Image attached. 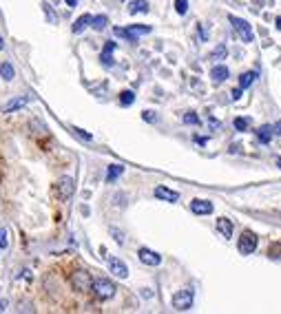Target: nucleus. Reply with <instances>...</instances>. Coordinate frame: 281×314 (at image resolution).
<instances>
[{
    "instance_id": "obj_1",
    "label": "nucleus",
    "mask_w": 281,
    "mask_h": 314,
    "mask_svg": "<svg viewBox=\"0 0 281 314\" xmlns=\"http://www.w3.org/2000/svg\"><path fill=\"white\" fill-rule=\"evenodd\" d=\"M193 301H195V292L190 288H184V290H179V292H175L173 294V307L175 310H179V312H186V310H190L193 307Z\"/></svg>"
},
{
    "instance_id": "obj_2",
    "label": "nucleus",
    "mask_w": 281,
    "mask_h": 314,
    "mask_svg": "<svg viewBox=\"0 0 281 314\" xmlns=\"http://www.w3.org/2000/svg\"><path fill=\"white\" fill-rule=\"evenodd\" d=\"M91 290L95 292V296H98L100 301H106V299H111V296L115 294V283L113 281H109V279H95L93 285H91Z\"/></svg>"
},
{
    "instance_id": "obj_3",
    "label": "nucleus",
    "mask_w": 281,
    "mask_h": 314,
    "mask_svg": "<svg viewBox=\"0 0 281 314\" xmlns=\"http://www.w3.org/2000/svg\"><path fill=\"white\" fill-rule=\"evenodd\" d=\"M91 285H93V279L87 270H76L71 274V288L76 290V292H89Z\"/></svg>"
},
{
    "instance_id": "obj_4",
    "label": "nucleus",
    "mask_w": 281,
    "mask_h": 314,
    "mask_svg": "<svg viewBox=\"0 0 281 314\" xmlns=\"http://www.w3.org/2000/svg\"><path fill=\"white\" fill-rule=\"evenodd\" d=\"M257 246H259V237H257L255 232H250V230L241 232V237L237 241V248L241 255H252V252L257 250Z\"/></svg>"
},
{
    "instance_id": "obj_5",
    "label": "nucleus",
    "mask_w": 281,
    "mask_h": 314,
    "mask_svg": "<svg viewBox=\"0 0 281 314\" xmlns=\"http://www.w3.org/2000/svg\"><path fill=\"white\" fill-rule=\"evenodd\" d=\"M230 25H233V29L239 33V38L244 42H252V38H255V33H252V27L246 22L244 18H237V16H228Z\"/></svg>"
},
{
    "instance_id": "obj_6",
    "label": "nucleus",
    "mask_w": 281,
    "mask_h": 314,
    "mask_svg": "<svg viewBox=\"0 0 281 314\" xmlns=\"http://www.w3.org/2000/svg\"><path fill=\"white\" fill-rule=\"evenodd\" d=\"M73 188H76V184H73L71 177H60L58 184H55V195H58V199L66 201L73 195Z\"/></svg>"
},
{
    "instance_id": "obj_7",
    "label": "nucleus",
    "mask_w": 281,
    "mask_h": 314,
    "mask_svg": "<svg viewBox=\"0 0 281 314\" xmlns=\"http://www.w3.org/2000/svg\"><path fill=\"white\" fill-rule=\"evenodd\" d=\"M137 257L144 266H160L162 263V255H157L155 250H149V248H139L137 250Z\"/></svg>"
},
{
    "instance_id": "obj_8",
    "label": "nucleus",
    "mask_w": 281,
    "mask_h": 314,
    "mask_svg": "<svg viewBox=\"0 0 281 314\" xmlns=\"http://www.w3.org/2000/svg\"><path fill=\"white\" fill-rule=\"evenodd\" d=\"M109 270H111V274H113V277H117V279H126V277H128L126 263L120 261L117 257H111V259H109Z\"/></svg>"
},
{
    "instance_id": "obj_9",
    "label": "nucleus",
    "mask_w": 281,
    "mask_h": 314,
    "mask_svg": "<svg viewBox=\"0 0 281 314\" xmlns=\"http://www.w3.org/2000/svg\"><path fill=\"white\" fill-rule=\"evenodd\" d=\"M190 210L195 212V215H210L213 210V201H208V199H193L190 201Z\"/></svg>"
},
{
    "instance_id": "obj_10",
    "label": "nucleus",
    "mask_w": 281,
    "mask_h": 314,
    "mask_svg": "<svg viewBox=\"0 0 281 314\" xmlns=\"http://www.w3.org/2000/svg\"><path fill=\"white\" fill-rule=\"evenodd\" d=\"M153 195L157 199H162V201H168V204H175V201L179 199V193H175V190H171L166 186H157L153 190Z\"/></svg>"
},
{
    "instance_id": "obj_11",
    "label": "nucleus",
    "mask_w": 281,
    "mask_h": 314,
    "mask_svg": "<svg viewBox=\"0 0 281 314\" xmlns=\"http://www.w3.org/2000/svg\"><path fill=\"white\" fill-rule=\"evenodd\" d=\"M27 104H29V98H27V95H20V98L9 100V102L3 106V113H14V111H18V109H22V106H27Z\"/></svg>"
},
{
    "instance_id": "obj_12",
    "label": "nucleus",
    "mask_w": 281,
    "mask_h": 314,
    "mask_svg": "<svg viewBox=\"0 0 281 314\" xmlns=\"http://www.w3.org/2000/svg\"><path fill=\"white\" fill-rule=\"evenodd\" d=\"M113 51H115V42L109 40V42L104 44L102 53H100V60H102L104 66H113Z\"/></svg>"
},
{
    "instance_id": "obj_13",
    "label": "nucleus",
    "mask_w": 281,
    "mask_h": 314,
    "mask_svg": "<svg viewBox=\"0 0 281 314\" xmlns=\"http://www.w3.org/2000/svg\"><path fill=\"white\" fill-rule=\"evenodd\" d=\"M228 75H230V71H228V66H224V64L213 66V71H210V77H213V82L215 84H222Z\"/></svg>"
},
{
    "instance_id": "obj_14",
    "label": "nucleus",
    "mask_w": 281,
    "mask_h": 314,
    "mask_svg": "<svg viewBox=\"0 0 281 314\" xmlns=\"http://www.w3.org/2000/svg\"><path fill=\"white\" fill-rule=\"evenodd\" d=\"M217 230L222 232V237L230 239V237H233V221L226 219V217H219V219H217Z\"/></svg>"
},
{
    "instance_id": "obj_15",
    "label": "nucleus",
    "mask_w": 281,
    "mask_h": 314,
    "mask_svg": "<svg viewBox=\"0 0 281 314\" xmlns=\"http://www.w3.org/2000/svg\"><path fill=\"white\" fill-rule=\"evenodd\" d=\"M272 135H274V126H270V124H263L259 131H257V137H259L261 144H268L272 139Z\"/></svg>"
},
{
    "instance_id": "obj_16",
    "label": "nucleus",
    "mask_w": 281,
    "mask_h": 314,
    "mask_svg": "<svg viewBox=\"0 0 281 314\" xmlns=\"http://www.w3.org/2000/svg\"><path fill=\"white\" fill-rule=\"evenodd\" d=\"M149 11V3L146 0H131V5H128V14H146Z\"/></svg>"
},
{
    "instance_id": "obj_17",
    "label": "nucleus",
    "mask_w": 281,
    "mask_h": 314,
    "mask_svg": "<svg viewBox=\"0 0 281 314\" xmlns=\"http://www.w3.org/2000/svg\"><path fill=\"white\" fill-rule=\"evenodd\" d=\"M122 173H124V166H122V164H111V166H109V171H106V182L113 184L115 179L122 175Z\"/></svg>"
},
{
    "instance_id": "obj_18",
    "label": "nucleus",
    "mask_w": 281,
    "mask_h": 314,
    "mask_svg": "<svg viewBox=\"0 0 281 314\" xmlns=\"http://www.w3.org/2000/svg\"><path fill=\"white\" fill-rule=\"evenodd\" d=\"M14 75H16L14 64H11V62H3V64H0V77H3L5 82H11V80H14Z\"/></svg>"
},
{
    "instance_id": "obj_19",
    "label": "nucleus",
    "mask_w": 281,
    "mask_h": 314,
    "mask_svg": "<svg viewBox=\"0 0 281 314\" xmlns=\"http://www.w3.org/2000/svg\"><path fill=\"white\" fill-rule=\"evenodd\" d=\"M91 25V16L89 14H84V16H80V18L76 20V25H73V33H82L87 27Z\"/></svg>"
},
{
    "instance_id": "obj_20",
    "label": "nucleus",
    "mask_w": 281,
    "mask_h": 314,
    "mask_svg": "<svg viewBox=\"0 0 281 314\" xmlns=\"http://www.w3.org/2000/svg\"><path fill=\"white\" fill-rule=\"evenodd\" d=\"M106 25H109V18H106V16H91V25L89 27H93L95 31H104Z\"/></svg>"
},
{
    "instance_id": "obj_21",
    "label": "nucleus",
    "mask_w": 281,
    "mask_h": 314,
    "mask_svg": "<svg viewBox=\"0 0 281 314\" xmlns=\"http://www.w3.org/2000/svg\"><path fill=\"white\" fill-rule=\"evenodd\" d=\"M255 77H257L255 71H246V73H241L239 75V89H248L250 84L255 82Z\"/></svg>"
},
{
    "instance_id": "obj_22",
    "label": "nucleus",
    "mask_w": 281,
    "mask_h": 314,
    "mask_svg": "<svg viewBox=\"0 0 281 314\" xmlns=\"http://www.w3.org/2000/svg\"><path fill=\"white\" fill-rule=\"evenodd\" d=\"M268 259H274V261H281V244H270L268 246Z\"/></svg>"
},
{
    "instance_id": "obj_23",
    "label": "nucleus",
    "mask_w": 281,
    "mask_h": 314,
    "mask_svg": "<svg viewBox=\"0 0 281 314\" xmlns=\"http://www.w3.org/2000/svg\"><path fill=\"white\" fill-rule=\"evenodd\" d=\"M128 33L139 38V36H144V33H151V27L149 25H133V27H128Z\"/></svg>"
},
{
    "instance_id": "obj_24",
    "label": "nucleus",
    "mask_w": 281,
    "mask_h": 314,
    "mask_svg": "<svg viewBox=\"0 0 281 314\" xmlns=\"http://www.w3.org/2000/svg\"><path fill=\"white\" fill-rule=\"evenodd\" d=\"M250 124H252L250 117H235V128L237 131H248Z\"/></svg>"
},
{
    "instance_id": "obj_25",
    "label": "nucleus",
    "mask_w": 281,
    "mask_h": 314,
    "mask_svg": "<svg viewBox=\"0 0 281 314\" xmlns=\"http://www.w3.org/2000/svg\"><path fill=\"white\" fill-rule=\"evenodd\" d=\"M133 102H135V93L133 91H122L120 93V104L122 106H131Z\"/></svg>"
},
{
    "instance_id": "obj_26",
    "label": "nucleus",
    "mask_w": 281,
    "mask_h": 314,
    "mask_svg": "<svg viewBox=\"0 0 281 314\" xmlns=\"http://www.w3.org/2000/svg\"><path fill=\"white\" fill-rule=\"evenodd\" d=\"M115 36L117 38H124V40H128V42H137V38L135 36H131V33H128V29H122V27H115Z\"/></svg>"
},
{
    "instance_id": "obj_27",
    "label": "nucleus",
    "mask_w": 281,
    "mask_h": 314,
    "mask_svg": "<svg viewBox=\"0 0 281 314\" xmlns=\"http://www.w3.org/2000/svg\"><path fill=\"white\" fill-rule=\"evenodd\" d=\"M175 11L179 16H184L188 11V0H175Z\"/></svg>"
},
{
    "instance_id": "obj_28",
    "label": "nucleus",
    "mask_w": 281,
    "mask_h": 314,
    "mask_svg": "<svg viewBox=\"0 0 281 314\" xmlns=\"http://www.w3.org/2000/svg\"><path fill=\"white\" fill-rule=\"evenodd\" d=\"M184 124H199V117L195 113H186L184 115Z\"/></svg>"
},
{
    "instance_id": "obj_29",
    "label": "nucleus",
    "mask_w": 281,
    "mask_h": 314,
    "mask_svg": "<svg viewBox=\"0 0 281 314\" xmlns=\"http://www.w3.org/2000/svg\"><path fill=\"white\" fill-rule=\"evenodd\" d=\"M42 7H44V14H47V18H49V20H51V22H55V20H58V18H55V14H53V11H51V7H49V5H47V3H44V5H42Z\"/></svg>"
},
{
    "instance_id": "obj_30",
    "label": "nucleus",
    "mask_w": 281,
    "mask_h": 314,
    "mask_svg": "<svg viewBox=\"0 0 281 314\" xmlns=\"http://www.w3.org/2000/svg\"><path fill=\"white\" fill-rule=\"evenodd\" d=\"M142 117H144L146 122H157V115L153 113V111H144V113H142Z\"/></svg>"
},
{
    "instance_id": "obj_31",
    "label": "nucleus",
    "mask_w": 281,
    "mask_h": 314,
    "mask_svg": "<svg viewBox=\"0 0 281 314\" xmlns=\"http://www.w3.org/2000/svg\"><path fill=\"white\" fill-rule=\"evenodd\" d=\"M0 248H3V250L7 248V232H5L3 228H0Z\"/></svg>"
},
{
    "instance_id": "obj_32",
    "label": "nucleus",
    "mask_w": 281,
    "mask_h": 314,
    "mask_svg": "<svg viewBox=\"0 0 281 314\" xmlns=\"http://www.w3.org/2000/svg\"><path fill=\"white\" fill-rule=\"evenodd\" d=\"M73 131H76V133H78V135H80L82 139H87V142H91V139H93L91 135H89V133H84V131H82V128H73Z\"/></svg>"
},
{
    "instance_id": "obj_33",
    "label": "nucleus",
    "mask_w": 281,
    "mask_h": 314,
    "mask_svg": "<svg viewBox=\"0 0 281 314\" xmlns=\"http://www.w3.org/2000/svg\"><path fill=\"white\" fill-rule=\"evenodd\" d=\"M224 55H226V47H224V44H222V47H219V49H217V51H215V53H213V58H215V60H217V58H224Z\"/></svg>"
},
{
    "instance_id": "obj_34",
    "label": "nucleus",
    "mask_w": 281,
    "mask_h": 314,
    "mask_svg": "<svg viewBox=\"0 0 281 314\" xmlns=\"http://www.w3.org/2000/svg\"><path fill=\"white\" fill-rule=\"evenodd\" d=\"M111 232L115 234V241H117V244H122V241H124V237H122V232H117L115 228H113V230H111Z\"/></svg>"
},
{
    "instance_id": "obj_35",
    "label": "nucleus",
    "mask_w": 281,
    "mask_h": 314,
    "mask_svg": "<svg viewBox=\"0 0 281 314\" xmlns=\"http://www.w3.org/2000/svg\"><path fill=\"white\" fill-rule=\"evenodd\" d=\"M241 98V89H233V100H239Z\"/></svg>"
},
{
    "instance_id": "obj_36",
    "label": "nucleus",
    "mask_w": 281,
    "mask_h": 314,
    "mask_svg": "<svg viewBox=\"0 0 281 314\" xmlns=\"http://www.w3.org/2000/svg\"><path fill=\"white\" fill-rule=\"evenodd\" d=\"M195 142H197V144H206V142H208V137H199V135H195Z\"/></svg>"
},
{
    "instance_id": "obj_37",
    "label": "nucleus",
    "mask_w": 281,
    "mask_h": 314,
    "mask_svg": "<svg viewBox=\"0 0 281 314\" xmlns=\"http://www.w3.org/2000/svg\"><path fill=\"white\" fill-rule=\"evenodd\" d=\"M219 126H222V124H219L217 120H210V128H219Z\"/></svg>"
},
{
    "instance_id": "obj_38",
    "label": "nucleus",
    "mask_w": 281,
    "mask_h": 314,
    "mask_svg": "<svg viewBox=\"0 0 281 314\" xmlns=\"http://www.w3.org/2000/svg\"><path fill=\"white\" fill-rule=\"evenodd\" d=\"M64 3L69 5V7H76V5H78V0H64Z\"/></svg>"
},
{
    "instance_id": "obj_39",
    "label": "nucleus",
    "mask_w": 281,
    "mask_h": 314,
    "mask_svg": "<svg viewBox=\"0 0 281 314\" xmlns=\"http://www.w3.org/2000/svg\"><path fill=\"white\" fill-rule=\"evenodd\" d=\"M277 29L281 31V16H279V18H277Z\"/></svg>"
},
{
    "instance_id": "obj_40",
    "label": "nucleus",
    "mask_w": 281,
    "mask_h": 314,
    "mask_svg": "<svg viewBox=\"0 0 281 314\" xmlns=\"http://www.w3.org/2000/svg\"><path fill=\"white\" fill-rule=\"evenodd\" d=\"M3 47H5V42H3V36H0V51H3Z\"/></svg>"
},
{
    "instance_id": "obj_41",
    "label": "nucleus",
    "mask_w": 281,
    "mask_h": 314,
    "mask_svg": "<svg viewBox=\"0 0 281 314\" xmlns=\"http://www.w3.org/2000/svg\"><path fill=\"white\" fill-rule=\"evenodd\" d=\"M277 166H279V168H281V157H279V160H277Z\"/></svg>"
},
{
    "instance_id": "obj_42",
    "label": "nucleus",
    "mask_w": 281,
    "mask_h": 314,
    "mask_svg": "<svg viewBox=\"0 0 281 314\" xmlns=\"http://www.w3.org/2000/svg\"><path fill=\"white\" fill-rule=\"evenodd\" d=\"M277 128H279V131H277V133H281V126H277Z\"/></svg>"
}]
</instances>
